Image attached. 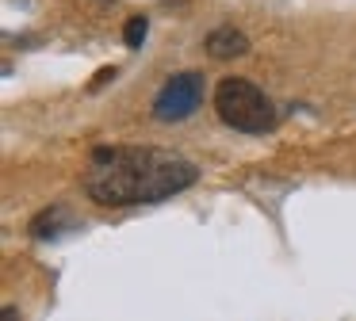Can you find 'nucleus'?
<instances>
[{
    "label": "nucleus",
    "instance_id": "f257e3e1",
    "mask_svg": "<svg viewBox=\"0 0 356 321\" xmlns=\"http://www.w3.org/2000/svg\"><path fill=\"white\" fill-rule=\"evenodd\" d=\"M195 176L200 168L169 149L96 145L85 172V195L100 206H142L192 188Z\"/></svg>",
    "mask_w": 356,
    "mask_h": 321
},
{
    "label": "nucleus",
    "instance_id": "f03ea898",
    "mask_svg": "<svg viewBox=\"0 0 356 321\" xmlns=\"http://www.w3.org/2000/svg\"><path fill=\"white\" fill-rule=\"evenodd\" d=\"M215 111L230 130L241 134H268L276 126V104L245 76H226L215 88Z\"/></svg>",
    "mask_w": 356,
    "mask_h": 321
},
{
    "label": "nucleus",
    "instance_id": "7ed1b4c3",
    "mask_svg": "<svg viewBox=\"0 0 356 321\" xmlns=\"http://www.w3.org/2000/svg\"><path fill=\"white\" fill-rule=\"evenodd\" d=\"M207 81L203 73H177L161 84V92L154 96V119L157 122H184L200 111Z\"/></svg>",
    "mask_w": 356,
    "mask_h": 321
},
{
    "label": "nucleus",
    "instance_id": "20e7f679",
    "mask_svg": "<svg viewBox=\"0 0 356 321\" xmlns=\"http://www.w3.org/2000/svg\"><path fill=\"white\" fill-rule=\"evenodd\" d=\"M207 54L211 58H218V61H226V58H241V54H249V38H245V31H238V27H215L207 35Z\"/></svg>",
    "mask_w": 356,
    "mask_h": 321
},
{
    "label": "nucleus",
    "instance_id": "39448f33",
    "mask_svg": "<svg viewBox=\"0 0 356 321\" xmlns=\"http://www.w3.org/2000/svg\"><path fill=\"white\" fill-rule=\"evenodd\" d=\"M62 226H73V214L65 211V206H50V211H42V214H35V218H31V233L39 237V241L58 237V233H62Z\"/></svg>",
    "mask_w": 356,
    "mask_h": 321
},
{
    "label": "nucleus",
    "instance_id": "423d86ee",
    "mask_svg": "<svg viewBox=\"0 0 356 321\" xmlns=\"http://www.w3.org/2000/svg\"><path fill=\"white\" fill-rule=\"evenodd\" d=\"M146 35H149V19L146 15H131L127 27H123V42L131 46V50H138V46L146 42Z\"/></svg>",
    "mask_w": 356,
    "mask_h": 321
},
{
    "label": "nucleus",
    "instance_id": "0eeeda50",
    "mask_svg": "<svg viewBox=\"0 0 356 321\" xmlns=\"http://www.w3.org/2000/svg\"><path fill=\"white\" fill-rule=\"evenodd\" d=\"M108 81H115V69H100V73L92 76V92H96V88H104Z\"/></svg>",
    "mask_w": 356,
    "mask_h": 321
},
{
    "label": "nucleus",
    "instance_id": "6e6552de",
    "mask_svg": "<svg viewBox=\"0 0 356 321\" xmlns=\"http://www.w3.org/2000/svg\"><path fill=\"white\" fill-rule=\"evenodd\" d=\"M4 321H19V310H16V306H4Z\"/></svg>",
    "mask_w": 356,
    "mask_h": 321
}]
</instances>
